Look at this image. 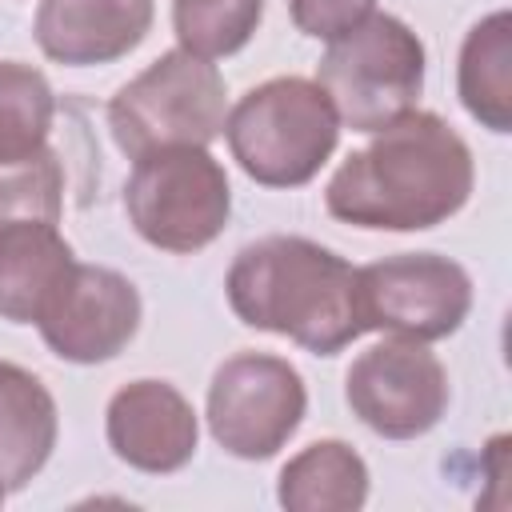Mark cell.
<instances>
[{"instance_id": "obj_1", "label": "cell", "mask_w": 512, "mask_h": 512, "mask_svg": "<svg viewBox=\"0 0 512 512\" xmlns=\"http://www.w3.org/2000/svg\"><path fill=\"white\" fill-rule=\"evenodd\" d=\"M472 188L468 140L444 116L412 108L340 160L324 184V208L364 232H428L452 220Z\"/></svg>"}, {"instance_id": "obj_2", "label": "cell", "mask_w": 512, "mask_h": 512, "mask_svg": "<svg viewBox=\"0 0 512 512\" xmlns=\"http://www.w3.org/2000/svg\"><path fill=\"white\" fill-rule=\"evenodd\" d=\"M224 296L244 328L284 336L312 356H336L364 336L360 268L308 236H260L224 276Z\"/></svg>"}, {"instance_id": "obj_3", "label": "cell", "mask_w": 512, "mask_h": 512, "mask_svg": "<svg viewBox=\"0 0 512 512\" xmlns=\"http://www.w3.org/2000/svg\"><path fill=\"white\" fill-rule=\"evenodd\" d=\"M220 136L260 188H304L332 160L340 120L316 80L272 76L228 108Z\"/></svg>"}, {"instance_id": "obj_4", "label": "cell", "mask_w": 512, "mask_h": 512, "mask_svg": "<svg viewBox=\"0 0 512 512\" xmlns=\"http://www.w3.org/2000/svg\"><path fill=\"white\" fill-rule=\"evenodd\" d=\"M424 68V40L400 16L372 12L352 32L328 40L316 64V84L336 108L340 128L372 136L416 108Z\"/></svg>"}, {"instance_id": "obj_5", "label": "cell", "mask_w": 512, "mask_h": 512, "mask_svg": "<svg viewBox=\"0 0 512 512\" xmlns=\"http://www.w3.org/2000/svg\"><path fill=\"white\" fill-rule=\"evenodd\" d=\"M224 116L228 88L220 68L184 48L160 52L108 100L112 140L128 160L176 144L208 148L224 132Z\"/></svg>"}, {"instance_id": "obj_6", "label": "cell", "mask_w": 512, "mask_h": 512, "mask_svg": "<svg viewBox=\"0 0 512 512\" xmlns=\"http://www.w3.org/2000/svg\"><path fill=\"white\" fill-rule=\"evenodd\" d=\"M124 216L136 236L160 252H200L232 216L228 172L200 144L144 152L124 180Z\"/></svg>"}, {"instance_id": "obj_7", "label": "cell", "mask_w": 512, "mask_h": 512, "mask_svg": "<svg viewBox=\"0 0 512 512\" xmlns=\"http://www.w3.org/2000/svg\"><path fill=\"white\" fill-rule=\"evenodd\" d=\"M308 412V388L296 364L272 352H236L212 380L204 400V420L212 440L236 460L276 456Z\"/></svg>"}, {"instance_id": "obj_8", "label": "cell", "mask_w": 512, "mask_h": 512, "mask_svg": "<svg viewBox=\"0 0 512 512\" xmlns=\"http://www.w3.org/2000/svg\"><path fill=\"white\" fill-rule=\"evenodd\" d=\"M452 400L448 372L420 340L388 336L364 348L344 372V404L384 440H416L432 432Z\"/></svg>"}, {"instance_id": "obj_9", "label": "cell", "mask_w": 512, "mask_h": 512, "mask_svg": "<svg viewBox=\"0 0 512 512\" xmlns=\"http://www.w3.org/2000/svg\"><path fill=\"white\" fill-rule=\"evenodd\" d=\"M360 308L368 332L404 340H444L472 312V276L440 252H400L360 268Z\"/></svg>"}, {"instance_id": "obj_10", "label": "cell", "mask_w": 512, "mask_h": 512, "mask_svg": "<svg viewBox=\"0 0 512 512\" xmlns=\"http://www.w3.org/2000/svg\"><path fill=\"white\" fill-rule=\"evenodd\" d=\"M144 304L136 284L104 264H72L36 328L52 356L64 364H104L116 360L140 332Z\"/></svg>"}, {"instance_id": "obj_11", "label": "cell", "mask_w": 512, "mask_h": 512, "mask_svg": "<svg viewBox=\"0 0 512 512\" xmlns=\"http://www.w3.org/2000/svg\"><path fill=\"white\" fill-rule=\"evenodd\" d=\"M104 436L120 464L148 476H172L196 456L200 416L176 384L140 376L112 392Z\"/></svg>"}, {"instance_id": "obj_12", "label": "cell", "mask_w": 512, "mask_h": 512, "mask_svg": "<svg viewBox=\"0 0 512 512\" xmlns=\"http://www.w3.org/2000/svg\"><path fill=\"white\" fill-rule=\"evenodd\" d=\"M156 20V0H40L32 36L36 48L64 68L112 64L144 44Z\"/></svg>"}, {"instance_id": "obj_13", "label": "cell", "mask_w": 512, "mask_h": 512, "mask_svg": "<svg viewBox=\"0 0 512 512\" xmlns=\"http://www.w3.org/2000/svg\"><path fill=\"white\" fill-rule=\"evenodd\" d=\"M76 252L60 236V224L16 220L0 228V320L36 324L64 276L72 272Z\"/></svg>"}, {"instance_id": "obj_14", "label": "cell", "mask_w": 512, "mask_h": 512, "mask_svg": "<svg viewBox=\"0 0 512 512\" xmlns=\"http://www.w3.org/2000/svg\"><path fill=\"white\" fill-rule=\"evenodd\" d=\"M56 436L60 412L48 384L12 360H0V484L8 492L28 488L52 460Z\"/></svg>"}, {"instance_id": "obj_15", "label": "cell", "mask_w": 512, "mask_h": 512, "mask_svg": "<svg viewBox=\"0 0 512 512\" xmlns=\"http://www.w3.org/2000/svg\"><path fill=\"white\" fill-rule=\"evenodd\" d=\"M456 96L464 112L496 132H512V16L508 8H496L480 16L460 44L456 60Z\"/></svg>"}, {"instance_id": "obj_16", "label": "cell", "mask_w": 512, "mask_h": 512, "mask_svg": "<svg viewBox=\"0 0 512 512\" xmlns=\"http://www.w3.org/2000/svg\"><path fill=\"white\" fill-rule=\"evenodd\" d=\"M372 488L364 456L348 440H312L276 476V504L288 512H356Z\"/></svg>"}, {"instance_id": "obj_17", "label": "cell", "mask_w": 512, "mask_h": 512, "mask_svg": "<svg viewBox=\"0 0 512 512\" xmlns=\"http://www.w3.org/2000/svg\"><path fill=\"white\" fill-rule=\"evenodd\" d=\"M56 92L48 76L24 60H0V160L48 144Z\"/></svg>"}, {"instance_id": "obj_18", "label": "cell", "mask_w": 512, "mask_h": 512, "mask_svg": "<svg viewBox=\"0 0 512 512\" xmlns=\"http://www.w3.org/2000/svg\"><path fill=\"white\" fill-rule=\"evenodd\" d=\"M264 0H172V32L204 60L236 56L260 28Z\"/></svg>"}, {"instance_id": "obj_19", "label": "cell", "mask_w": 512, "mask_h": 512, "mask_svg": "<svg viewBox=\"0 0 512 512\" xmlns=\"http://www.w3.org/2000/svg\"><path fill=\"white\" fill-rule=\"evenodd\" d=\"M64 216V164L52 144L0 160V228L16 220L60 224Z\"/></svg>"}, {"instance_id": "obj_20", "label": "cell", "mask_w": 512, "mask_h": 512, "mask_svg": "<svg viewBox=\"0 0 512 512\" xmlns=\"http://www.w3.org/2000/svg\"><path fill=\"white\" fill-rule=\"evenodd\" d=\"M376 12V0H288L296 32L312 40H336Z\"/></svg>"}, {"instance_id": "obj_21", "label": "cell", "mask_w": 512, "mask_h": 512, "mask_svg": "<svg viewBox=\"0 0 512 512\" xmlns=\"http://www.w3.org/2000/svg\"><path fill=\"white\" fill-rule=\"evenodd\" d=\"M4 496H8V488H4V484H0V504H4Z\"/></svg>"}]
</instances>
